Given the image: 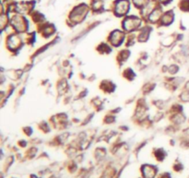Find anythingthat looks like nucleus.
<instances>
[{"mask_svg": "<svg viewBox=\"0 0 189 178\" xmlns=\"http://www.w3.org/2000/svg\"><path fill=\"white\" fill-rule=\"evenodd\" d=\"M141 21L137 17H129L125 19L123 22V28L125 32L132 33L136 30H137L140 27Z\"/></svg>", "mask_w": 189, "mask_h": 178, "instance_id": "obj_1", "label": "nucleus"}, {"mask_svg": "<svg viewBox=\"0 0 189 178\" xmlns=\"http://www.w3.org/2000/svg\"><path fill=\"white\" fill-rule=\"evenodd\" d=\"M12 26L15 29V31L19 33H25L28 30V21L23 19V17H20V16H14L12 19Z\"/></svg>", "mask_w": 189, "mask_h": 178, "instance_id": "obj_2", "label": "nucleus"}, {"mask_svg": "<svg viewBox=\"0 0 189 178\" xmlns=\"http://www.w3.org/2000/svg\"><path fill=\"white\" fill-rule=\"evenodd\" d=\"M125 33L124 32H121V31H118V30H115L114 32H112V33L109 35L108 37V41L109 43L113 45V46H115V47H118L120 46L124 40H125Z\"/></svg>", "mask_w": 189, "mask_h": 178, "instance_id": "obj_3", "label": "nucleus"}, {"mask_svg": "<svg viewBox=\"0 0 189 178\" xmlns=\"http://www.w3.org/2000/svg\"><path fill=\"white\" fill-rule=\"evenodd\" d=\"M7 44H8V46L10 50H19L20 48H21L23 43H22V40L21 38L17 35V34H11L8 37L7 39Z\"/></svg>", "mask_w": 189, "mask_h": 178, "instance_id": "obj_4", "label": "nucleus"}, {"mask_svg": "<svg viewBox=\"0 0 189 178\" xmlns=\"http://www.w3.org/2000/svg\"><path fill=\"white\" fill-rule=\"evenodd\" d=\"M128 10H129L128 2L125 1V0H120V1L117 3L116 9H115L116 15H118V16H123V15L126 14V12L128 11Z\"/></svg>", "mask_w": 189, "mask_h": 178, "instance_id": "obj_5", "label": "nucleus"}, {"mask_svg": "<svg viewBox=\"0 0 189 178\" xmlns=\"http://www.w3.org/2000/svg\"><path fill=\"white\" fill-rule=\"evenodd\" d=\"M143 174L145 178H153L156 174V168L150 165H145L142 167Z\"/></svg>", "mask_w": 189, "mask_h": 178, "instance_id": "obj_6", "label": "nucleus"}, {"mask_svg": "<svg viewBox=\"0 0 189 178\" xmlns=\"http://www.w3.org/2000/svg\"><path fill=\"white\" fill-rule=\"evenodd\" d=\"M101 89L104 91V92H113L115 89V86L114 85L113 82L109 81V80H104L102 82L101 84Z\"/></svg>", "mask_w": 189, "mask_h": 178, "instance_id": "obj_7", "label": "nucleus"}, {"mask_svg": "<svg viewBox=\"0 0 189 178\" xmlns=\"http://www.w3.org/2000/svg\"><path fill=\"white\" fill-rule=\"evenodd\" d=\"M150 31H148V27H145L141 30V33L138 35V41L139 42H146L148 39L149 36V33Z\"/></svg>", "mask_w": 189, "mask_h": 178, "instance_id": "obj_8", "label": "nucleus"}, {"mask_svg": "<svg viewBox=\"0 0 189 178\" xmlns=\"http://www.w3.org/2000/svg\"><path fill=\"white\" fill-rule=\"evenodd\" d=\"M129 55H130V52L128 50H122L117 56V60L119 62L123 63V62L126 61V59L129 57Z\"/></svg>", "mask_w": 189, "mask_h": 178, "instance_id": "obj_9", "label": "nucleus"}, {"mask_svg": "<svg viewBox=\"0 0 189 178\" xmlns=\"http://www.w3.org/2000/svg\"><path fill=\"white\" fill-rule=\"evenodd\" d=\"M173 16H170V12H167L163 17H161V23L163 26H168L172 22Z\"/></svg>", "mask_w": 189, "mask_h": 178, "instance_id": "obj_10", "label": "nucleus"}, {"mask_svg": "<svg viewBox=\"0 0 189 178\" xmlns=\"http://www.w3.org/2000/svg\"><path fill=\"white\" fill-rule=\"evenodd\" d=\"M97 50H98V52H100L101 54H109V53L112 51L111 47H110L109 45L105 44H101L98 46Z\"/></svg>", "mask_w": 189, "mask_h": 178, "instance_id": "obj_11", "label": "nucleus"}, {"mask_svg": "<svg viewBox=\"0 0 189 178\" xmlns=\"http://www.w3.org/2000/svg\"><path fill=\"white\" fill-rule=\"evenodd\" d=\"M123 76H124V78H125L128 80H133L135 79V73H134V71L131 68H126L124 71Z\"/></svg>", "mask_w": 189, "mask_h": 178, "instance_id": "obj_12", "label": "nucleus"}, {"mask_svg": "<svg viewBox=\"0 0 189 178\" xmlns=\"http://www.w3.org/2000/svg\"><path fill=\"white\" fill-rule=\"evenodd\" d=\"M155 155H156V157H157V159L162 160V159L164 158L165 153H164L163 149H157V150L155 151Z\"/></svg>", "mask_w": 189, "mask_h": 178, "instance_id": "obj_13", "label": "nucleus"}, {"mask_svg": "<svg viewBox=\"0 0 189 178\" xmlns=\"http://www.w3.org/2000/svg\"><path fill=\"white\" fill-rule=\"evenodd\" d=\"M114 120H115V118H114V116H111V115H107V116L104 118V121H105V123H107V124L114 123Z\"/></svg>", "mask_w": 189, "mask_h": 178, "instance_id": "obj_14", "label": "nucleus"}]
</instances>
